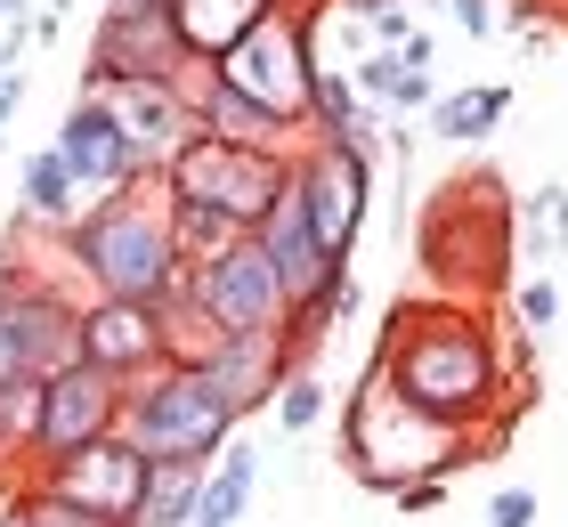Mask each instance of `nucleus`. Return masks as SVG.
I'll return each instance as SVG.
<instances>
[{"label":"nucleus","mask_w":568,"mask_h":527,"mask_svg":"<svg viewBox=\"0 0 568 527\" xmlns=\"http://www.w3.org/2000/svg\"><path fill=\"white\" fill-rule=\"evenodd\" d=\"M374 374L398 389L406 406H423L455 430H479L504 446L511 430V389H504V357H496V333L479 325L463 301H438V308H390V333H382V357Z\"/></svg>","instance_id":"obj_1"},{"label":"nucleus","mask_w":568,"mask_h":527,"mask_svg":"<svg viewBox=\"0 0 568 527\" xmlns=\"http://www.w3.org/2000/svg\"><path fill=\"white\" fill-rule=\"evenodd\" d=\"M65 260L106 301H171L179 276H187V252H179V220H171L163 179H131V188L98 195L65 227Z\"/></svg>","instance_id":"obj_2"},{"label":"nucleus","mask_w":568,"mask_h":527,"mask_svg":"<svg viewBox=\"0 0 568 527\" xmlns=\"http://www.w3.org/2000/svg\"><path fill=\"white\" fill-rule=\"evenodd\" d=\"M342 463H349V479L398 495L406 479H455L463 463H487V446L471 430H455V422L406 406L382 374H366V389L342 414Z\"/></svg>","instance_id":"obj_3"},{"label":"nucleus","mask_w":568,"mask_h":527,"mask_svg":"<svg viewBox=\"0 0 568 527\" xmlns=\"http://www.w3.org/2000/svg\"><path fill=\"white\" fill-rule=\"evenodd\" d=\"M284 188H293V154L284 146H236V139H212V130H195L163 171L171 211L212 220L227 235H261Z\"/></svg>","instance_id":"obj_4"},{"label":"nucleus","mask_w":568,"mask_h":527,"mask_svg":"<svg viewBox=\"0 0 568 527\" xmlns=\"http://www.w3.org/2000/svg\"><path fill=\"white\" fill-rule=\"evenodd\" d=\"M423 260L455 293H496L511 276V260H520V211L504 203V188L487 171L438 188V203L423 211Z\"/></svg>","instance_id":"obj_5"},{"label":"nucleus","mask_w":568,"mask_h":527,"mask_svg":"<svg viewBox=\"0 0 568 527\" xmlns=\"http://www.w3.org/2000/svg\"><path fill=\"white\" fill-rule=\"evenodd\" d=\"M236 398L203 374L195 357H171L131 389V414L122 430L139 438V455H195V463H220V446L236 438Z\"/></svg>","instance_id":"obj_6"},{"label":"nucleus","mask_w":568,"mask_h":527,"mask_svg":"<svg viewBox=\"0 0 568 527\" xmlns=\"http://www.w3.org/2000/svg\"><path fill=\"white\" fill-rule=\"evenodd\" d=\"M220 82H236L252 105H268L284 130H317V49H308V9H268L252 33L220 58Z\"/></svg>","instance_id":"obj_7"},{"label":"nucleus","mask_w":568,"mask_h":527,"mask_svg":"<svg viewBox=\"0 0 568 527\" xmlns=\"http://www.w3.org/2000/svg\"><path fill=\"white\" fill-rule=\"evenodd\" d=\"M179 301L203 316V333H284L293 325V293H284L261 235H236V244H220L212 260H187Z\"/></svg>","instance_id":"obj_8"},{"label":"nucleus","mask_w":568,"mask_h":527,"mask_svg":"<svg viewBox=\"0 0 568 527\" xmlns=\"http://www.w3.org/2000/svg\"><path fill=\"white\" fill-rule=\"evenodd\" d=\"M122 414H131V382L106 374V365H90V357H73L65 374H49L41 382V430H33V463H65V455H82V446L98 438H114L122 430Z\"/></svg>","instance_id":"obj_9"},{"label":"nucleus","mask_w":568,"mask_h":527,"mask_svg":"<svg viewBox=\"0 0 568 527\" xmlns=\"http://www.w3.org/2000/svg\"><path fill=\"white\" fill-rule=\"evenodd\" d=\"M187 82L195 58L171 24V0H139V9H114L98 17V41H90V65H82V90H106V82Z\"/></svg>","instance_id":"obj_10"},{"label":"nucleus","mask_w":568,"mask_h":527,"mask_svg":"<svg viewBox=\"0 0 568 527\" xmlns=\"http://www.w3.org/2000/svg\"><path fill=\"white\" fill-rule=\"evenodd\" d=\"M33 487L65 495V504H82V511H106V519H122V527H139V495H146V455H139V438H131V430H114V438L82 446V455L49 463V470H41Z\"/></svg>","instance_id":"obj_11"},{"label":"nucleus","mask_w":568,"mask_h":527,"mask_svg":"<svg viewBox=\"0 0 568 527\" xmlns=\"http://www.w3.org/2000/svg\"><path fill=\"white\" fill-rule=\"evenodd\" d=\"M82 98H106L114 105V122H122V139H131L139 154V179H163L171 171V154L195 139V105H187V82H106V90H82Z\"/></svg>","instance_id":"obj_12"},{"label":"nucleus","mask_w":568,"mask_h":527,"mask_svg":"<svg viewBox=\"0 0 568 527\" xmlns=\"http://www.w3.org/2000/svg\"><path fill=\"white\" fill-rule=\"evenodd\" d=\"M0 301H9V325H17V349H24V374L49 382L82 357V308H73L58 284L24 276V268H0Z\"/></svg>","instance_id":"obj_13"},{"label":"nucleus","mask_w":568,"mask_h":527,"mask_svg":"<svg viewBox=\"0 0 568 527\" xmlns=\"http://www.w3.org/2000/svg\"><path fill=\"white\" fill-rule=\"evenodd\" d=\"M82 357L106 365L122 382H146L154 365H171V316L163 301H106L98 293L82 308Z\"/></svg>","instance_id":"obj_14"},{"label":"nucleus","mask_w":568,"mask_h":527,"mask_svg":"<svg viewBox=\"0 0 568 527\" xmlns=\"http://www.w3.org/2000/svg\"><path fill=\"white\" fill-rule=\"evenodd\" d=\"M58 154H65V171L82 179V188H98V195H114V188H131V179H139V154H131V139H122V122H114L106 98H73L65 105Z\"/></svg>","instance_id":"obj_15"},{"label":"nucleus","mask_w":568,"mask_h":527,"mask_svg":"<svg viewBox=\"0 0 568 527\" xmlns=\"http://www.w3.org/2000/svg\"><path fill=\"white\" fill-rule=\"evenodd\" d=\"M195 365L236 398V414H261L276 398V382L293 374V341H284V333H220Z\"/></svg>","instance_id":"obj_16"},{"label":"nucleus","mask_w":568,"mask_h":527,"mask_svg":"<svg viewBox=\"0 0 568 527\" xmlns=\"http://www.w3.org/2000/svg\"><path fill=\"white\" fill-rule=\"evenodd\" d=\"M261 244H268V260H276L284 293H293V308H301V301H317V293H325V276L342 268V260H333V252L317 244V227H308V203H301V188H284V195H276L268 227H261Z\"/></svg>","instance_id":"obj_17"},{"label":"nucleus","mask_w":568,"mask_h":527,"mask_svg":"<svg viewBox=\"0 0 568 527\" xmlns=\"http://www.w3.org/2000/svg\"><path fill=\"white\" fill-rule=\"evenodd\" d=\"M187 105H195V130L236 139V146H284V139H293L268 105H252L236 82H220V65H195V73H187Z\"/></svg>","instance_id":"obj_18"},{"label":"nucleus","mask_w":568,"mask_h":527,"mask_svg":"<svg viewBox=\"0 0 568 527\" xmlns=\"http://www.w3.org/2000/svg\"><path fill=\"white\" fill-rule=\"evenodd\" d=\"M268 9H284V0H171V24H179V41H187L195 65H220Z\"/></svg>","instance_id":"obj_19"},{"label":"nucleus","mask_w":568,"mask_h":527,"mask_svg":"<svg viewBox=\"0 0 568 527\" xmlns=\"http://www.w3.org/2000/svg\"><path fill=\"white\" fill-rule=\"evenodd\" d=\"M212 479V463L195 455H146V495H139V527H187L195 495Z\"/></svg>","instance_id":"obj_20"},{"label":"nucleus","mask_w":568,"mask_h":527,"mask_svg":"<svg viewBox=\"0 0 568 527\" xmlns=\"http://www.w3.org/2000/svg\"><path fill=\"white\" fill-rule=\"evenodd\" d=\"M252 487H261V455H252L244 438H227L220 463H212V479H203V495H195V519L187 527H236L244 504H252Z\"/></svg>","instance_id":"obj_21"},{"label":"nucleus","mask_w":568,"mask_h":527,"mask_svg":"<svg viewBox=\"0 0 568 527\" xmlns=\"http://www.w3.org/2000/svg\"><path fill=\"white\" fill-rule=\"evenodd\" d=\"M24 220H41V227H73L82 220V179L65 171L58 146H41L33 163H24Z\"/></svg>","instance_id":"obj_22"},{"label":"nucleus","mask_w":568,"mask_h":527,"mask_svg":"<svg viewBox=\"0 0 568 527\" xmlns=\"http://www.w3.org/2000/svg\"><path fill=\"white\" fill-rule=\"evenodd\" d=\"M504 114H511V90L504 82H479V90H447V98H438L430 105V130H438V139H455V146H479Z\"/></svg>","instance_id":"obj_23"},{"label":"nucleus","mask_w":568,"mask_h":527,"mask_svg":"<svg viewBox=\"0 0 568 527\" xmlns=\"http://www.w3.org/2000/svg\"><path fill=\"white\" fill-rule=\"evenodd\" d=\"M560 252H568V188H536L520 203V260H528V276H545Z\"/></svg>","instance_id":"obj_24"},{"label":"nucleus","mask_w":568,"mask_h":527,"mask_svg":"<svg viewBox=\"0 0 568 527\" xmlns=\"http://www.w3.org/2000/svg\"><path fill=\"white\" fill-rule=\"evenodd\" d=\"M325 406H333V382L317 374V365H293V374L276 382V422H284L293 438H308V430H317V422H325Z\"/></svg>","instance_id":"obj_25"},{"label":"nucleus","mask_w":568,"mask_h":527,"mask_svg":"<svg viewBox=\"0 0 568 527\" xmlns=\"http://www.w3.org/2000/svg\"><path fill=\"white\" fill-rule=\"evenodd\" d=\"M33 430H41V382H0V455H33Z\"/></svg>","instance_id":"obj_26"},{"label":"nucleus","mask_w":568,"mask_h":527,"mask_svg":"<svg viewBox=\"0 0 568 527\" xmlns=\"http://www.w3.org/2000/svg\"><path fill=\"white\" fill-rule=\"evenodd\" d=\"M24 519L33 527H122L106 511H82V504H65V495H49V487H24Z\"/></svg>","instance_id":"obj_27"},{"label":"nucleus","mask_w":568,"mask_h":527,"mask_svg":"<svg viewBox=\"0 0 568 527\" xmlns=\"http://www.w3.org/2000/svg\"><path fill=\"white\" fill-rule=\"evenodd\" d=\"M511 316H520L528 333H552V325H560V284H552V276H528L520 293H511Z\"/></svg>","instance_id":"obj_28"},{"label":"nucleus","mask_w":568,"mask_h":527,"mask_svg":"<svg viewBox=\"0 0 568 527\" xmlns=\"http://www.w3.org/2000/svg\"><path fill=\"white\" fill-rule=\"evenodd\" d=\"M487 527H536V487H496L487 495Z\"/></svg>","instance_id":"obj_29"},{"label":"nucleus","mask_w":568,"mask_h":527,"mask_svg":"<svg viewBox=\"0 0 568 527\" xmlns=\"http://www.w3.org/2000/svg\"><path fill=\"white\" fill-rule=\"evenodd\" d=\"M366 33H374V49H406V41L423 33V24H415V17H406L398 0H390V9H382V17H366Z\"/></svg>","instance_id":"obj_30"},{"label":"nucleus","mask_w":568,"mask_h":527,"mask_svg":"<svg viewBox=\"0 0 568 527\" xmlns=\"http://www.w3.org/2000/svg\"><path fill=\"white\" fill-rule=\"evenodd\" d=\"M447 17H455L471 41H479V33H496V0H447Z\"/></svg>","instance_id":"obj_31"},{"label":"nucleus","mask_w":568,"mask_h":527,"mask_svg":"<svg viewBox=\"0 0 568 527\" xmlns=\"http://www.w3.org/2000/svg\"><path fill=\"white\" fill-rule=\"evenodd\" d=\"M0 382H24V349H17V325H9V301H0Z\"/></svg>","instance_id":"obj_32"},{"label":"nucleus","mask_w":568,"mask_h":527,"mask_svg":"<svg viewBox=\"0 0 568 527\" xmlns=\"http://www.w3.org/2000/svg\"><path fill=\"white\" fill-rule=\"evenodd\" d=\"M17 105H24V73H0V146H9V130H17Z\"/></svg>","instance_id":"obj_33"},{"label":"nucleus","mask_w":568,"mask_h":527,"mask_svg":"<svg viewBox=\"0 0 568 527\" xmlns=\"http://www.w3.org/2000/svg\"><path fill=\"white\" fill-rule=\"evenodd\" d=\"M438 495H447V479H406V487H398V511H430Z\"/></svg>","instance_id":"obj_34"},{"label":"nucleus","mask_w":568,"mask_h":527,"mask_svg":"<svg viewBox=\"0 0 568 527\" xmlns=\"http://www.w3.org/2000/svg\"><path fill=\"white\" fill-rule=\"evenodd\" d=\"M0 527H33V519H24V495H17V504H0Z\"/></svg>","instance_id":"obj_35"},{"label":"nucleus","mask_w":568,"mask_h":527,"mask_svg":"<svg viewBox=\"0 0 568 527\" xmlns=\"http://www.w3.org/2000/svg\"><path fill=\"white\" fill-rule=\"evenodd\" d=\"M114 9H139V0H114Z\"/></svg>","instance_id":"obj_36"},{"label":"nucleus","mask_w":568,"mask_h":527,"mask_svg":"<svg viewBox=\"0 0 568 527\" xmlns=\"http://www.w3.org/2000/svg\"><path fill=\"white\" fill-rule=\"evenodd\" d=\"M293 9H308V0H293Z\"/></svg>","instance_id":"obj_37"}]
</instances>
